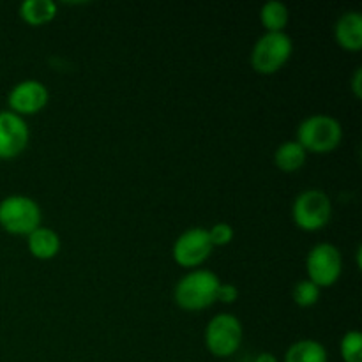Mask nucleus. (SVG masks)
I'll use <instances>...</instances> for the list:
<instances>
[{
	"label": "nucleus",
	"mask_w": 362,
	"mask_h": 362,
	"mask_svg": "<svg viewBox=\"0 0 362 362\" xmlns=\"http://www.w3.org/2000/svg\"><path fill=\"white\" fill-rule=\"evenodd\" d=\"M255 362H278V357H276L274 354L264 352V354H258V356L255 357Z\"/></svg>",
	"instance_id": "22"
},
{
	"label": "nucleus",
	"mask_w": 362,
	"mask_h": 362,
	"mask_svg": "<svg viewBox=\"0 0 362 362\" xmlns=\"http://www.w3.org/2000/svg\"><path fill=\"white\" fill-rule=\"evenodd\" d=\"M219 279L207 269H198L184 276L175 286V303L186 311H202L212 306L218 296Z\"/></svg>",
	"instance_id": "1"
},
{
	"label": "nucleus",
	"mask_w": 362,
	"mask_h": 362,
	"mask_svg": "<svg viewBox=\"0 0 362 362\" xmlns=\"http://www.w3.org/2000/svg\"><path fill=\"white\" fill-rule=\"evenodd\" d=\"M290 13L286 6L278 0H271L260 9V21L267 32H283L288 25Z\"/></svg>",
	"instance_id": "16"
},
{
	"label": "nucleus",
	"mask_w": 362,
	"mask_h": 362,
	"mask_svg": "<svg viewBox=\"0 0 362 362\" xmlns=\"http://www.w3.org/2000/svg\"><path fill=\"white\" fill-rule=\"evenodd\" d=\"M212 246L211 237L205 228H189L179 235L173 244V260L180 267H198L211 257Z\"/></svg>",
	"instance_id": "8"
},
{
	"label": "nucleus",
	"mask_w": 362,
	"mask_h": 362,
	"mask_svg": "<svg viewBox=\"0 0 362 362\" xmlns=\"http://www.w3.org/2000/svg\"><path fill=\"white\" fill-rule=\"evenodd\" d=\"M20 16L28 25H45L57 16V4L53 0H25L20 6Z\"/></svg>",
	"instance_id": "15"
},
{
	"label": "nucleus",
	"mask_w": 362,
	"mask_h": 362,
	"mask_svg": "<svg viewBox=\"0 0 362 362\" xmlns=\"http://www.w3.org/2000/svg\"><path fill=\"white\" fill-rule=\"evenodd\" d=\"M28 126L23 117L11 110L0 112V159H14L27 148Z\"/></svg>",
	"instance_id": "9"
},
{
	"label": "nucleus",
	"mask_w": 362,
	"mask_h": 362,
	"mask_svg": "<svg viewBox=\"0 0 362 362\" xmlns=\"http://www.w3.org/2000/svg\"><path fill=\"white\" fill-rule=\"evenodd\" d=\"M237 299H239V290H237L235 285H232V283H219L216 300H219L223 304H232Z\"/></svg>",
	"instance_id": "20"
},
{
	"label": "nucleus",
	"mask_w": 362,
	"mask_h": 362,
	"mask_svg": "<svg viewBox=\"0 0 362 362\" xmlns=\"http://www.w3.org/2000/svg\"><path fill=\"white\" fill-rule=\"evenodd\" d=\"M343 362H362V334L359 331H349L339 343Z\"/></svg>",
	"instance_id": "17"
},
{
	"label": "nucleus",
	"mask_w": 362,
	"mask_h": 362,
	"mask_svg": "<svg viewBox=\"0 0 362 362\" xmlns=\"http://www.w3.org/2000/svg\"><path fill=\"white\" fill-rule=\"evenodd\" d=\"M306 158L308 152L304 151L299 141H285L274 152L276 166L285 173H293L303 168Z\"/></svg>",
	"instance_id": "13"
},
{
	"label": "nucleus",
	"mask_w": 362,
	"mask_h": 362,
	"mask_svg": "<svg viewBox=\"0 0 362 362\" xmlns=\"http://www.w3.org/2000/svg\"><path fill=\"white\" fill-rule=\"evenodd\" d=\"M308 279L318 286L327 288L339 279L343 271V258L334 244L320 243L308 253L306 258Z\"/></svg>",
	"instance_id": "7"
},
{
	"label": "nucleus",
	"mask_w": 362,
	"mask_h": 362,
	"mask_svg": "<svg viewBox=\"0 0 362 362\" xmlns=\"http://www.w3.org/2000/svg\"><path fill=\"white\" fill-rule=\"evenodd\" d=\"M292 297L297 306L311 308L320 299V288L315 283H311L310 279H303V281H299L293 286Z\"/></svg>",
	"instance_id": "18"
},
{
	"label": "nucleus",
	"mask_w": 362,
	"mask_h": 362,
	"mask_svg": "<svg viewBox=\"0 0 362 362\" xmlns=\"http://www.w3.org/2000/svg\"><path fill=\"white\" fill-rule=\"evenodd\" d=\"M292 216L300 230L317 232L325 228L332 216L331 198L320 189L303 191L293 202Z\"/></svg>",
	"instance_id": "5"
},
{
	"label": "nucleus",
	"mask_w": 362,
	"mask_h": 362,
	"mask_svg": "<svg viewBox=\"0 0 362 362\" xmlns=\"http://www.w3.org/2000/svg\"><path fill=\"white\" fill-rule=\"evenodd\" d=\"M292 52V39L285 32H267L255 42L251 66L260 74H274L288 62Z\"/></svg>",
	"instance_id": "4"
},
{
	"label": "nucleus",
	"mask_w": 362,
	"mask_h": 362,
	"mask_svg": "<svg viewBox=\"0 0 362 362\" xmlns=\"http://www.w3.org/2000/svg\"><path fill=\"white\" fill-rule=\"evenodd\" d=\"M28 251L37 260H52L60 251V237L52 228L39 226L28 233Z\"/></svg>",
	"instance_id": "12"
},
{
	"label": "nucleus",
	"mask_w": 362,
	"mask_h": 362,
	"mask_svg": "<svg viewBox=\"0 0 362 362\" xmlns=\"http://www.w3.org/2000/svg\"><path fill=\"white\" fill-rule=\"evenodd\" d=\"M334 35L341 48L359 52L362 48V16L359 11L343 13L334 25Z\"/></svg>",
	"instance_id": "11"
},
{
	"label": "nucleus",
	"mask_w": 362,
	"mask_h": 362,
	"mask_svg": "<svg viewBox=\"0 0 362 362\" xmlns=\"http://www.w3.org/2000/svg\"><path fill=\"white\" fill-rule=\"evenodd\" d=\"M327 350L317 339H299L285 354V362H327Z\"/></svg>",
	"instance_id": "14"
},
{
	"label": "nucleus",
	"mask_w": 362,
	"mask_h": 362,
	"mask_svg": "<svg viewBox=\"0 0 362 362\" xmlns=\"http://www.w3.org/2000/svg\"><path fill=\"white\" fill-rule=\"evenodd\" d=\"M7 103L16 115H34L48 103V88L37 80H23L11 88Z\"/></svg>",
	"instance_id": "10"
},
{
	"label": "nucleus",
	"mask_w": 362,
	"mask_h": 362,
	"mask_svg": "<svg viewBox=\"0 0 362 362\" xmlns=\"http://www.w3.org/2000/svg\"><path fill=\"white\" fill-rule=\"evenodd\" d=\"M352 90H354V94H356V98H361L362 95V69L361 67H357L356 73H354Z\"/></svg>",
	"instance_id": "21"
},
{
	"label": "nucleus",
	"mask_w": 362,
	"mask_h": 362,
	"mask_svg": "<svg viewBox=\"0 0 362 362\" xmlns=\"http://www.w3.org/2000/svg\"><path fill=\"white\" fill-rule=\"evenodd\" d=\"M212 246H226L233 239V228L228 223H216L211 230H207Z\"/></svg>",
	"instance_id": "19"
},
{
	"label": "nucleus",
	"mask_w": 362,
	"mask_h": 362,
	"mask_svg": "<svg viewBox=\"0 0 362 362\" xmlns=\"http://www.w3.org/2000/svg\"><path fill=\"white\" fill-rule=\"evenodd\" d=\"M343 138V127L334 117L317 113L303 120L297 129V140L306 152L327 154L334 151Z\"/></svg>",
	"instance_id": "2"
},
{
	"label": "nucleus",
	"mask_w": 362,
	"mask_h": 362,
	"mask_svg": "<svg viewBox=\"0 0 362 362\" xmlns=\"http://www.w3.org/2000/svg\"><path fill=\"white\" fill-rule=\"evenodd\" d=\"M243 343V324L230 313L216 315L205 329V345L214 357H232Z\"/></svg>",
	"instance_id": "6"
},
{
	"label": "nucleus",
	"mask_w": 362,
	"mask_h": 362,
	"mask_svg": "<svg viewBox=\"0 0 362 362\" xmlns=\"http://www.w3.org/2000/svg\"><path fill=\"white\" fill-rule=\"evenodd\" d=\"M0 226L13 235H28L41 226V207L23 194H11L0 202Z\"/></svg>",
	"instance_id": "3"
}]
</instances>
